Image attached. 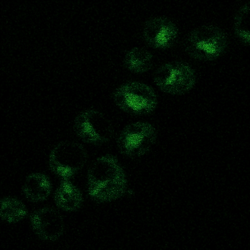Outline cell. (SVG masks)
Masks as SVG:
<instances>
[{
  "instance_id": "1",
  "label": "cell",
  "mask_w": 250,
  "mask_h": 250,
  "mask_svg": "<svg viewBox=\"0 0 250 250\" xmlns=\"http://www.w3.org/2000/svg\"><path fill=\"white\" fill-rule=\"evenodd\" d=\"M86 179L88 194L98 203L115 201L127 191L125 171L118 158L111 154L100 156L91 164Z\"/></svg>"
},
{
  "instance_id": "12",
  "label": "cell",
  "mask_w": 250,
  "mask_h": 250,
  "mask_svg": "<svg viewBox=\"0 0 250 250\" xmlns=\"http://www.w3.org/2000/svg\"><path fill=\"white\" fill-rule=\"evenodd\" d=\"M125 67L134 73L149 71L153 65V56L147 49L134 47L125 54L123 61Z\"/></svg>"
},
{
  "instance_id": "7",
  "label": "cell",
  "mask_w": 250,
  "mask_h": 250,
  "mask_svg": "<svg viewBox=\"0 0 250 250\" xmlns=\"http://www.w3.org/2000/svg\"><path fill=\"white\" fill-rule=\"evenodd\" d=\"M73 128L83 142L93 145L107 143L114 133L111 122L95 109H86L79 113L74 120Z\"/></svg>"
},
{
  "instance_id": "9",
  "label": "cell",
  "mask_w": 250,
  "mask_h": 250,
  "mask_svg": "<svg viewBox=\"0 0 250 250\" xmlns=\"http://www.w3.org/2000/svg\"><path fill=\"white\" fill-rule=\"evenodd\" d=\"M143 35L151 47L166 49L171 47L178 36L176 25L164 16H157L147 20L144 26Z\"/></svg>"
},
{
  "instance_id": "6",
  "label": "cell",
  "mask_w": 250,
  "mask_h": 250,
  "mask_svg": "<svg viewBox=\"0 0 250 250\" xmlns=\"http://www.w3.org/2000/svg\"><path fill=\"white\" fill-rule=\"evenodd\" d=\"M155 128L149 123L137 121L126 125L120 132L116 144L120 152L130 158L145 154L155 143Z\"/></svg>"
},
{
  "instance_id": "14",
  "label": "cell",
  "mask_w": 250,
  "mask_h": 250,
  "mask_svg": "<svg viewBox=\"0 0 250 250\" xmlns=\"http://www.w3.org/2000/svg\"><path fill=\"white\" fill-rule=\"evenodd\" d=\"M249 3L242 5L236 13L233 23V29L236 36L245 44L250 43L249 30Z\"/></svg>"
},
{
  "instance_id": "3",
  "label": "cell",
  "mask_w": 250,
  "mask_h": 250,
  "mask_svg": "<svg viewBox=\"0 0 250 250\" xmlns=\"http://www.w3.org/2000/svg\"><path fill=\"white\" fill-rule=\"evenodd\" d=\"M116 105L124 112L133 116H144L157 107L158 98L149 85L138 81H129L117 87L113 93Z\"/></svg>"
},
{
  "instance_id": "10",
  "label": "cell",
  "mask_w": 250,
  "mask_h": 250,
  "mask_svg": "<svg viewBox=\"0 0 250 250\" xmlns=\"http://www.w3.org/2000/svg\"><path fill=\"white\" fill-rule=\"evenodd\" d=\"M52 189V184L49 177L42 172H33L28 175L22 187L23 194L32 203L46 200Z\"/></svg>"
},
{
  "instance_id": "2",
  "label": "cell",
  "mask_w": 250,
  "mask_h": 250,
  "mask_svg": "<svg viewBox=\"0 0 250 250\" xmlns=\"http://www.w3.org/2000/svg\"><path fill=\"white\" fill-rule=\"evenodd\" d=\"M228 44L225 32L210 24L199 26L191 31L184 42L185 51L201 61H213L222 55Z\"/></svg>"
},
{
  "instance_id": "4",
  "label": "cell",
  "mask_w": 250,
  "mask_h": 250,
  "mask_svg": "<svg viewBox=\"0 0 250 250\" xmlns=\"http://www.w3.org/2000/svg\"><path fill=\"white\" fill-rule=\"evenodd\" d=\"M87 159V151L81 144L63 141L50 151L49 167L61 180H70L84 167Z\"/></svg>"
},
{
  "instance_id": "11",
  "label": "cell",
  "mask_w": 250,
  "mask_h": 250,
  "mask_svg": "<svg viewBox=\"0 0 250 250\" xmlns=\"http://www.w3.org/2000/svg\"><path fill=\"white\" fill-rule=\"evenodd\" d=\"M54 201L60 209L72 212L81 208L83 198L81 190L70 180L63 179L54 194Z\"/></svg>"
},
{
  "instance_id": "8",
  "label": "cell",
  "mask_w": 250,
  "mask_h": 250,
  "mask_svg": "<svg viewBox=\"0 0 250 250\" xmlns=\"http://www.w3.org/2000/svg\"><path fill=\"white\" fill-rule=\"evenodd\" d=\"M29 220L33 232L42 240L55 241L63 233V217L52 208L45 207L34 211L30 214Z\"/></svg>"
},
{
  "instance_id": "5",
  "label": "cell",
  "mask_w": 250,
  "mask_h": 250,
  "mask_svg": "<svg viewBox=\"0 0 250 250\" xmlns=\"http://www.w3.org/2000/svg\"><path fill=\"white\" fill-rule=\"evenodd\" d=\"M153 81L163 92L180 95L193 88L196 81L195 72L188 63L173 61L164 63L156 70Z\"/></svg>"
},
{
  "instance_id": "13",
  "label": "cell",
  "mask_w": 250,
  "mask_h": 250,
  "mask_svg": "<svg viewBox=\"0 0 250 250\" xmlns=\"http://www.w3.org/2000/svg\"><path fill=\"white\" fill-rule=\"evenodd\" d=\"M28 209L20 199L12 196L4 197L0 200L1 220L9 224L18 223L28 215Z\"/></svg>"
}]
</instances>
